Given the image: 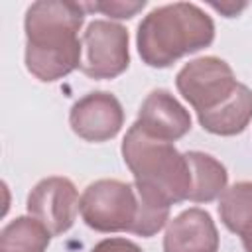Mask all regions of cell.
<instances>
[{"label":"cell","instance_id":"1","mask_svg":"<svg viewBox=\"0 0 252 252\" xmlns=\"http://www.w3.org/2000/svg\"><path fill=\"white\" fill-rule=\"evenodd\" d=\"M79 2L39 0L28 6L24 16L26 69L41 83H55L81 65L83 43L79 30L85 22Z\"/></svg>","mask_w":252,"mask_h":252},{"label":"cell","instance_id":"2","mask_svg":"<svg viewBox=\"0 0 252 252\" xmlns=\"http://www.w3.org/2000/svg\"><path fill=\"white\" fill-rule=\"evenodd\" d=\"M213 41V18L191 2H173L150 10L136 32L138 53L154 69H165L181 57L209 47Z\"/></svg>","mask_w":252,"mask_h":252},{"label":"cell","instance_id":"3","mask_svg":"<svg viewBox=\"0 0 252 252\" xmlns=\"http://www.w3.org/2000/svg\"><path fill=\"white\" fill-rule=\"evenodd\" d=\"M120 152L126 167L134 175L136 187L163 199L169 205L189 199V161L185 154H181L171 142H163L146 134L138 122H134L126 130Z\"/></svg>","mask_w":252,"mask_h":252},{"label":"cell","instance_id":"4","mask_svg":"<svg viewBox=\"0 0 252 252\" xmlns=\"http://www.w3.org/2000/svg\"><path fill=\"white\" fill-rule=\"evenodd\" d=\"M79 213L96 232H132L138 219L136 187L120 179H96L83 191Z\"/></svg>","mask_w":252,"mask_h":252},{"label":"cell","instance_id":"5","mask_svg":"<svg viewBox=\"0 0 252 252\" xmlns=\"http://www.w3.org/2000/svg\"><path fill=\"white\" fill-rule=\"evenodd\" d=\"M175 87L199 114L222 104L236 91L238 81L232 67L224 59L205 55L191 59L177 71Z\"/></svg>","mask_w":252,"mask_h":252},{"label":"cell","instance_id":"6","mask_svg":"<svg viewBox=\"0 0 252 252\" xmlns=\"http://www.w3.org/2000/svg\"><path fill=\"white\" fill-rule=\"evenodd\" d=\"M81 73L94 81L116 79L130 65L128 30L110 20H93L81 37Z\"/></svg>","mask_w":252,"mask_h":252},{"label":"cell","instance_id":"7","mask_svg":"<svg viewBox=\"0 0 252 252\" xmlns=\"http://www.w3.org/2000/svg\"><path fill=\"white\" fill-rule=\"evenodd\" d=\"M79 201V191L71 179L51 175L33 185L28 193L26 209L30 217L51 232V236H59L73 226Z\"/></svg>","mask_w":252,"mask_h":252},{"label":"cell","instance_id":"8","mask_svg":"<svg viewBox=\"0 0 252 252\" xmlns=\"http://www.w3.org/2000/svg\"><path fill=\"white\" fill-rule=\"evenodd\" d=\"M69 126L85 142H108L124 126V108L112 93L93 91L71 106Z\"/></svg>","mask_w":252,"mask_h":252},{"label":"cell","instance_id":"9","mask_svg":"<svg viewBox=\"0 0 252 252\" xmlns=\"http://www.w3.org/2000/svg\"><path fill=\"white\" fill-rule=\"evenodd\" d=\"M138 126L163 142H175L191 130L189 110L165 89H154L138 110Z\"/></svg>","mask_w":252,"mask_h":252},{"label":"cell","instance_id":"10","mask_svg":"<svg viewBox=\"0 0 252 252\" xmlns=\"http://www.w3.org/2000/svg\"><path fill=\"white\" fill-rule=\"evenodd\" d=\"M219 230L213 217L191 207L173 217L163 234V252H217Z\"/></svg>","mask_w":252,"mask_h":252},{"label":"cell","instance_id":"11","mask_svg":"<svg viewBox=\"0 0 252 252\" xmlns=\"http://www.w3.org/2000/svg\"><path fill=\"white\" fill-rule=\"evenodd\" d=\"M203 130L215 136H236L246 130L252 120V91L238 83L236 91L217 108L197 114Z\"/></svg>","mask_w":252,"mask_h":252},{"label":"cell","instance_id":"12","mask_svg":"<svg viewBox=\"0 0 252 252\" xmlns=\"http://www.w3.org/2000/svg\"><path fill=\"white\" fill-rule=\"evenodd\" d=\"M185 158L189 161L191 169V203H211L219 199L224 189L228 187V171L226 167L205 152H185Z\"/></svg>","mask_w":252,"mask_h":252},{"label":"cell","instance_id":"13","mask_svg":"<svg viewBox=\"0 0 252 252\" xmlns=\"http://www.w3.org/2000/svg\"><path fill=\"white\" fill-rule=\"evenodd\" d=\"M51 232L33 217H16L0 230V252H45Z\"/></svg>","mask_w":252,"mask_h":252},{"label":"cell","instance_id":"14","mask_svg":"<svg viewBox=\"0 0 252 252\" xmlns=\"http://www.w3.org/2000/svg\"><path fill=\"white\" fill-rule=\"evenodd\" d=\"M219 217L238 236L252 228V181H238L224 189L219 197Z\"/></svg>","mask_w":252,"mask_h":252},{"label":"cell","instance_id":"15","mask_svg":"<svg viewBox=\"0 0 252 252\" xmlns=\"http://www.w3.org/2000/svg\"><path fill=\"white\" fill-rule=\"evenodd\" d=\"M85 12L89 10H94V12H100L104 16H110L114 20H130L134 18L140 10L146 8V0H138V2H94V4H83Z\"/></svg>","mask_w":252,"mask_h":252},{"label":"cell","instance_id":"16","mask_svg":"<svg viewBox=\"0 0 252 252\" xmlns=\"http://www.w3.org/2000/svg\"><path fill=\"white\" fill-rule=\"evenodd\" d=\"M91 252H144L136 242L122 238V236H110L100 242H96Z\"/></svg>","mask_w":252,"mask_h":252},{"label":"cell","instance_id":"17","mask_svg":"<svg viewBox=\"0 0 252 252\" xmlns=\"http://www.w3.org/2000/svg\"><path fill=\"white\" fill-rule=\"evenodd\" d=\"M242 246H244V252H252V228L250 230H246L242 236Z\"/></svg>","mask_w":252,"mask_h":252}]
</instances>
